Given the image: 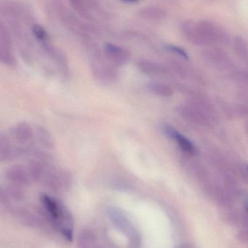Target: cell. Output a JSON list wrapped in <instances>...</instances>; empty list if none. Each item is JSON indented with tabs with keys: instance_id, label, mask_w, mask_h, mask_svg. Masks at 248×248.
<instances>
[{
	"instance_id": "obj_14",
	"label": "cell",
	"mask_w": 248,
	"mask_h": 248,
	"mask_svg": "<svg viewBox=\"0 0 248 248\" xmlns=\"http://www.w3.org/2000/svg\"><path fill=\"white\" fill-rule=\"evenodd\" d=\"M233 47L237 56L248 62V45L243 36L237 35L234 38Z\"/></svg>"
},
{
	"instance_id": "obj_19",
	"label": "cell",
	"mask_w": 248,
	"mask_h": 248,
	"mask_svg": "<svg viewBox=\"0 0 248 248\" xmlns=\"http://www.w3.org/2000/svg\"><path fill=\"white\" fill-rule=\"evenodd\" d=\"M245 208L248 212V198H246V201H245Z\"/></svg>"
},
{
	"instance_id": "obj_7",
	"label": "cell",
	"mask_w": 248,
	"mask_h": 248,
	"mask_svg": "<svg viewBox=\"0 0 248 248\" xmlns=\"http://www.w3.org/2000/svg\"><path fill=\"white\" fill-rule=\"evenodd\" d=\"M0 58L1 62L7 65L15 64V58L11 49L10 37L7 30L4 29L2 25L0 29Z\"/></svg>"
},
{
	"instance_id": "obj_16",
	"label": "cell",
	"mask_w": 248,
	"mask_h": 248,
	"mask_svg": "<svg viewBox=\"0 0 248 248\" xmlns=\"http://www.w3.org/2000/svg\"><path fill=\"white\" fill-rule=\"evenodd\" d=\"M166 49L170 51L172 53L183 58V59L186 60V61L189 60V55H188L187 52L183 48L180 47V46L173 45H166Z\"/></svg>"
},
{
	"instance_id": "obj_5",
	"label": "cell",
	"mask_w": 248,
	"mask_h": 248,
	"mask_svg": "<svg viewBox=\"0 0 248 248\" xmlns=\"http://www.w3.org/2000/svg\"><path fill=\"white\" fill-rule=\"evenodd\" d=\"M178 113L185 119L200 125H207L209 123V118L206 112L195 104H184L179 106Z\"/></svg>"
},
{
	"instance_id": "obj_9",
	"label": "cell",
	"mask_w": 248,
	"mask_h": 248,
	"mask_svg": "<svg viewBox=\"0 0 248 248\" xmlns=\"http://www.w3.org/2000/svg\"><path fill=\"white\" fill-rule=\"evenodd\" d=\"M104 49L108 58L117 65H123L129 60V52L121 46L109 43L106 44Z\"/></svg>"
},
{
	"instance_id": "obj_15",
	"label": "cell",
	"mask_w": 248,
	"mask_h": 248,
	"mask_svg": "<svg viewBox=\"0 0 248 248\" xmlns=\"http://www.w3.org/2000/svg\"><path fill=\"white\" fill-rule=\"evenodd\" d=\"M78 248H102L98 245L97 239L90 231L83 232L78 240Z\"/></svg>"
},
{
	"instance_id": "obj_21",
	"label": "cell",
	"mask_w": 248,
	"mask_h": 248,
	"mask_svg": "<svg viewBox=\"0 0 248 248\" xmlns=\"http://www.w3.org/2000/svg\"><path fill=\"white\" fill-rule=\"evenodd\" d=\"M246 170H247V172L248 173V166H246Z\"/></svg>"
},
{
	"instance_id": "obj_22",
	"label": "cell",
	"mask_w": 248,
	"mask_h": 248,
	"mask_svg": "<svg viewBox=\"0 0 248 248\" xmlns=\"http://www.w3.org/2000/svg\"><path fill=\"white\" fill-rule=\"evenodd\" d=\"M181 248H186V246H182V247Z\"/></svg>"
},
{
	"instance_id": "obj_1",
	"label": "cell",
	"mask_w": 248,
	"mask_h": 248,
	"mask_svg": "<svg viewBox=\"0 0 248 248\" xmlns=\"http://www.w3.org/2000/svg\"><path fill=\"white\" fill-rule=\"evenodd\" d=\"M180 31L183 37L195 46L226 45L230 42L228 32L222 26L211 20H184L181 23Z\"/></svg>"
},
{
	"instance_id": "obj_8",
	"label": "cell",
	"mask_w": 248,
	"mask_h": 248,
	"mask_svg": "<svg viewBox=\"0 0 248 248\" xmlns=\"http://www.w3.org/2000/svg\"><path fill=\"white\" fill-rule=\"evenodd\" d=\"M6 177L16 185H26L30 182L31 177L27 168L14 166L7 169Z\"/></svg>"
},
{
	"instance_id": "obj_3",
	"label": "cell",
	"mask_w": 248,
	"mask_h": 248,
	"mask_svg": "<svg viewBox=\"0 0 248 248\" xmlns=\"http://www.w3.org/2000/svg\"><path fill=\"white\" fill-rule=\"evenodd\" d=\"M108 216L111 222L116 227V230H119L128 239L131 246L133 248H138L141 243L139 232L128 216L116 208H109Z\"/></svg>"
},
{
	"instance_id": "obj_6",
	"label": "cell",
	"mask_w": 248,
	"mask_h": 248,
	"mask_svg": "<svg viewBox=\"0 0 248 248\" xmlns=\"http://www.w3.org/2000/svg\"><path fill=\"white\" fill-rule=\"evenodd\" d=\"M165 132L167 134V137H170L171 140L175 141L178 144L179 148L189 155H195L197 153L196 147L194 145L193 143L186 138V137L181 134L179 131H176L173 127L166 125L164 128Z\"/></svg>"
},
{
	"instance_id": "obj_4",
	"label": "cell",
	"mask_w": 248,
	"mask_h": 248,
	"mask_svg": "<svg viewBox=\"0 0 248 248\" xmlns=\"http://www.w3.org/2000/svg\"><path fill=\"white\" fill-rule=\"evenodd\" d=\"M202 57L204 61L219 69H226L230 68L231 60L225 50L218 47L209 48L202 52Z\"/></svg>"
},
{
	"instance_id": "obj_18",
	"label": "cell",
	"mask_w": 248,
	"mask_h": 248,
	"mask_svg": "<svg viewBox=\"0 0 248 248\" xmlns=\"http://www.w3.org/2000/svg\"><path fill=\"white\" fill-rule=\"evenodd\" d=\"M33 33L35 35L36 38L39 40H45L47 37L46 31L45 29L40 25L36 24L33 26Z\"/></svg>"
},
{
	"instance_id": "obj_11",
	"label": "cell",
	"mask_w": 248,
	"mask_h": 248,
	"mask_svg": "<svg viewBox=\"0 0 248 248\" xmlns=\"http://www.w3.org/2000/svg\"><path fill=\"white\" fill-rule=\"evenodd\" d=\"M137 65L140 71L147 75L161 77L168 74L167 68L164 65H160L153 61H148V60H141L138 61Z\"/></svg>"
},
{
	"instance_id": "obj_2",
	"label": "cell",
	"mask_w": 248,
	"mask_h": 248,
	"mask_svg": "<svg viewBox=\"0 0 248 248\" xmlns=\"http://www.w3.org/2000/svg\"><path fill=\"white\" fill-rule=\"evenodd\" d=\"M40 201L52 224L66 240L72 241L74 224L69 211L59 201L46 194L41 195Z\"/></svg>"
},
{
	"instance_id": "obj_17",
	"label": "cell",
	"mask_w": 248,
	"mask_h": 248,
	"mask_svg": "<svg viewBox=\"0 0 248 248\" xmlns=\"http://www.w3.org/2000/svg\"><path fill=\"white\" fill-rule=\"evenodd\" d=\"M38 137H39V141L45 147H52V140H51L50 137L48 135V132L45 130L40 128L38 133Z\"/></svg>"
},
{
	"instance_id": "obj_10",
	"label": "cell",
	"mask_w": 248,
	"mask_h": 248,
	"mask_svg": "<svg viewBox=\"0 0 248 248\" xmlns=\"http://www.w3.org/2000/svg\"><path fill=\"white\" fill-rule=\"evenodd\" d=\"M10 135L17 142H27L33 137V128L29 123L20 122L10 130Z\"/></svg>"
},
{
	"instance_id": "obj_12",
	"label": "cell",
	"mask_w": 248,
	"mask_h": 248,
	"mask_svg": "<svg viewBox=\"0 0 248 248\" xmlns=\"http://www.w3.org/2000/svg\"><path fill=\"white\" fill-rule=\"evenodd\" d=\"M139 16L145 20L159 21L163 20L167 16V13L164 9L158 7H147L139 10Z\"/></svg>"
},
{
	"instance_id": "obj_13",
	"label": "cell",
	"mask_w": 248,
	"mask_h": 248,
	"mask_svg": "<svg viewBox=\"0 0 248 248\" xmlns=\"http://www.w3.org/2000/svg\"><path fill=\"white\" fill-rule=\"evenodd\" d=\"M147 89L150 93L159 97H169L173 94V89L170 86L159 81L148 83Z\"/></svg>"
},
{
	"instance_id": "obj_20",
	"label": "cell",
	"mask_w": 248,
	"mask_h": 248,
	"mask_svg": "<svg viewBox=\"0 0 248 248\" xmlns=\"http://www.w3.org/2000/svg\"><path fill=\"white\" fill-rule=\"evenodd\" d=\"M123 1H128V2H135V1H138V0H123Z\"/></svg>"
}]
</instances>
